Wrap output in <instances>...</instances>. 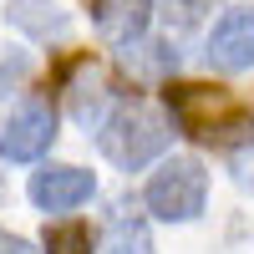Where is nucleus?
I'll return each instance as SVG.
<instances>
[{
	"instance_id": "nucleus-9",
	"label": "nucleus",
	"mask_w": 254,
	"mask_h": 254,
	"mask_svg": "<svg viewBox=\"0 0 254 254\" xmlns=\"http://www.w3.org/2000/svg\"><path fill=\"white\" fill-rule=\"evenodd\" d=\"M66 107H71V117L81 127H102V122H107V107H112V87L97 71H81L66 87Z\"/></svg>"
},
{
	"instance_id": "nucleus-14",
	"label": "nucleus",
	"mask_w": 254,
	"mask_h": 254,
	"mask_svg": "<svg viewBox=\"0 0 254 254\" xmlns=\"http://www.w3.org/2000/svg\"><path fill=\"white\" fill-rule=\"evenodd\" d=\"M26 76H31V56L20 51V46H0V92L20 87Z\"/></svg>"
},
{
	"instance_id": "nucleus-11",
	"label": "nucleus",
	"mask_w": 254,
	"mask_h": 254,
	"mask_svg": "<svg viewBox=\"0 0 254 254\" xmlns=\"http://www.w3.org/2000/svg\"><path fill=\"white\" fill-rule=\"evenodd\" d=\"M153 10L163 15V26H168V31H178V36H183V31H198L203 20L219 10V0H158Z\"/></svg>"
},
{
	"instance_id": "nucleus-2",
	"label": "nucleus",
	"mask_w": 254,
	"mask_h": 254,
	"mask_svg": "<svg viewBox=\"0 0 254 254\" xmlns=\"http://www.w3.org/2000/svg\"><path fill=\"white\" fill-rule=\"evenodd\" d=\"M168 117L142 107V102H122L117 112H107V122L97 127V147L102 158L117 163L122 173H137L142 163H153L163 147H168Z\"/></svg>"
},
{
	"instance_id": "nucleus-10",
	"label": "nucleus",
	"mask_w": 254,
	"mask_h": 254,
	"mask_svg": "<svg viewBox=\"0 0 254 254\" xmlns=\"http://www.w3.org/2000/svg\"><path fill=\"white\" fill-rule=\"evenodd\" d=\"M102 254H158V249H153V234H147V224L137 219V208H132V214H127V203L112 208V229H107Z\"/></svg>"
},
{
	"instance_id": "nucleus-8",
	"label": "nucleus",
	"mask_w": 254,
	"mask_h": 254,
	"mask_svg": "<svg viewBox=\"0 0 254 254\" xmlns=\"http://www.w3.org/2000/svg\"><path fill=\"white\" fill-rule=\"evenodd\" d=\"M5 20L15 31H26L31 41H61L71 31V20H66V10H61L56 0H10Z\"/></svg>"
},
{
	"instance_id": "nucleus-3",
	"label": "nucleus",
	"mask_w": 254,
	"mask_h": 254,
	"mask_svg": "<svg viewBox=\"0 0 254 254\" xmlns=\"http://www.w3.org/2000/svg\"><path fill=\"white\" fill-rule=\"evenodd\" d=\"M203 198H208V173L198 158H168L153 183H147V208L163 219V224H188L203 214Z\"/></svg>"
},
{
	"instance_id": "nucleus-7",
	"label": "nucleus",
	"mask_w": 254,
	"mask_h": 254,
	"mask_svg": "<svg viewBox=\"0 0 254 254\" xmlns=\"http://www.w3.org/2000/svg\"><path fill=\"white\" fill-rule=\"evenodd\" d=\"M92 5V26L112 41V46H132L142 41L147 20H153V0H87Z\"/></svg>"
},
{
	"instance_id": "nucleus-6",
	"label": "nucleus",
	"mask_w": 254,
	"mask_h": 254,
	"mask_svg": "<svg viewBox=\"0 0 254 254\" xmlns=\"http://www.w3.org/2000/svg\"><path fill=\"white\" fill-rule=\"evenodd\" d=\"M208 66L219 71H249L254 66V5H234L214 36H208Z\"/></svg>"
},
{
	"instance_id": "nucleus-5",
	"label": "nucleus",
	"mask_w": 254,
	"mask_h": 254,
	"mask_svg": "<svg viewBox=\"0 0 254 254\" xmlns=\"http://www.w3.org/2000/svg\"><path fill=\"white\" fill-rule=\"evenodd\" d=\"M97 193V178L87 168H71V163H46L31 173V203L46 208V214H66V208H81Z\"/></svg>"
},
{
	"instance_id": "nucleus-15",
	"label": "nucleus",
	"mask_w": 254,
	"mask_h": 254,
	"mask_svg": "<svg viewBox=\"0 0 254 254\" xmlns=\"http://www.w3.org/2000/svg\"><path fill=\"white\" fill-rule=\"evenodd\" d=\"M229 173H234V183L244 188V193H254V142H244L239 153H234V163H229Z\"/></svg>"
},
{
	"instance_id": "nucleus-12",
	"label": "nucleus",
	"mask_w": 254,
	"mask_h": 254,
	"mask_svg": "<svg viewBox=\"0 0 254 254\" xmlns=\"http://www.w3.org/2000/svg\"><path fill=\"white\" fill-rule=\"evenodd\" d=\"M41 249L46 254H92V229L87 224H51L46 239H41Z\"/></svg>"
},
{
	"instance_id": "nucleus-4",
	"label": "nucleus",
	"mask_w": 254,
	"mask_h": 254,
	"mask_svg": "<svg viewBox=\"0 0 254 254\" xmlns=\"http://www.w3.org/2000/svg\"><path fill=\"white\" fill-rule=\"evenodd\" d=\"M51 137H56V112H51V102L41 92H31L0 122V158L5 163H36L51 147Z\"/></svg>"
},
{
	"instance_id": "nucleus-13",
	"label": "nucleus",
	"mask_w": 254,
	"mask_h": 254,
	"mask_svg": "<svg viewBox=\"0 0 254 254\" xmlns=\"http://www.w3.org/2000/svg\"><path fill=\"white\" fill-rule=\"evenodd\" d=\"M122 66H127V71H137V76H163L168 66H178V51H168V46H153V41H142L137 51H122Z\"/></svg>"
},
{
	"instance_id": "nucleus-1",
	"label": "nucleus",
	"mask_w": 254,
	"mask_h": 254,
	"mask_svg": "<svg viewBox=\"0 0 254 254\" xmlns=\"http://www.w3.org/2000/svg\"><path fill=\"white\" fill-rule=\"evenodd\" d=\"M163 102H168V117H173L193 142L234 147V142H249V137H254V107L239 102L234 92H224V87L168 81V87H163Z\"/></svg>"
},
{
	"instance_id": "nucleus-16",
	"label": "nucleus",
	"mask_w": 254,
	"mask_h": 254,
	"mask_svg": "<svg viewBox=\"0 0 254 254\" xmlns=\"http://www.w3.org/2000/svg\"><path fill=\"white\" fill-rule=\"evenodd\" d=\"M0 254H36V244L20 239V234H10V229H0Z\"/></svg>"
}]
</instances>
